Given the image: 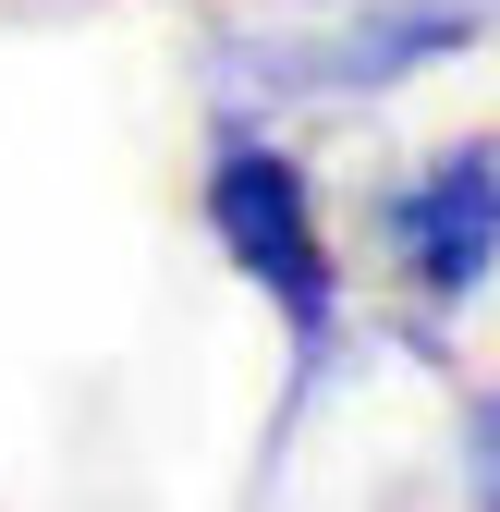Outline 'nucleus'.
Wrapping results in <instances>:
<instances>
[{
	"instance_id": "3",
	"label": "nucleus",
	"mask_w": 500,
	"mask_h": 512,
	"mask_svg": "<svg viewBox=\"0 0 500 512\" xmlns=\"http://www.w3.org/2000/svg\"><path fill=\"white\" fill-rule=\"evenodd\" d=\"M366 232H379L403 305L452 330V317L500 281V122H488V135L427 147L415 171H391L379 208H366Z\"/></svg>"
},
{
	"instance_id": "1",
	"label": "nucleus",
	"mask_w": 500,
	"mask_h": 512,
	"mask_svg": "<svg viewBox=\"0 0 500 512\" xmlns=\"http://www.w3.org/2000/svg\"><path fill=\"white\" fill-rule=\"evenodd\" d=\"M196 220H208V244L232 256V281L257 293V305L281 317V342H293V366H281V427H269V464H281V452H293V427L318 415L342 342H354L342 244H330V220H318V183H305V159H293L281 135H257V110H220V122H208Z\"/></svg>"
},
{
	"instance_id": "4",
	"label": "nucleus",
	"mask_w": 500,
	"mask_h": 512,
	"mask_svg": "<svg viewBox=\"0 0 500 512\" xmlns=\"http://www.w3.org/2000/svg\"><path fill=\"white\" fill-rule=\"evenodd\" d=\"M452 452H464V500H476V512H500V378H476V391H464Z\"/></svg>"
},
{
	"instance_id": "2",
	"label": "nucleus",
	"mask_w": 500,
	"mask_h": 512,
	"mask_svg": "<svg viewBox=\"0 0 500 512\" xmlns=\"http://www.w3.org/2000/svg\"><path fill=\"white\" fill-rule=\"evenodd\" d=\"M488 37H500V0H354L342 25H305V37H281V25L208 37V86H220V110H354Z\"/></svg>"
}]
</instances>
